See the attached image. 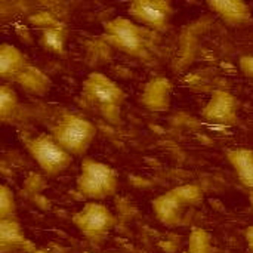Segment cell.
<instances>
[{
	"mask_svg": "<svg viewBox=\"0 0 253 253\" xmlns=\"http://www.w3.org/2000/svg\"><path fill=\"white\" fill-rule=\"evenodd\" d=\"M84 104L101 114L107 122L116 125L122 117V107L126 99L123 89L102 73H90L82 84Z\"/></svg>",
	"mask_w": 253,
	"mask_h": 253,
	"instance_id": "obj_1",
	"label": "cell"
},
{
	"mask_svg": "<svg viewBox=\"0 0 253 253\" xmlns=\"http://www.w3.org/2000/svg\"><path fill=\"white\" fill-rule=\"evenodd\" d=\"M119 188V173L110 165L84 157L80 163V173L76 179V191L92 202L113 197Z\"/></svg>",
	"mask_w": 253,
	"mask_h": 253,
	"instance_id": "obj_2",
	"label": "cell"
},
{
	"mask_svg": "<svg viewBox=\"0 0 253 253\" xmlns=\"http://www.w3.org/2000/svg\"><path fill=\"white\" fill-rule=\"evenodd\" d=\"M56 142L73 157H82L96 138V127L92 122L77 114H64L50 130Z\"/></svg>",
	"mask_w": 253,
	"mask_h": 253,
	"instance_id": "obj_3",
	"label": "cell"
},
{
	"mask_svg": "<svg viewBox=\"0 0 253 253\" xmlns=\"http://www.w3.org/2000/svg\"><path fill=\"white\" fill-rule=\"evenodd\" d=\"M203 202L200 187L187 184L172 188L170 191L153 200V211L157 219L168 227H178L182 222L187 208L197 206Z\"/></svg>",
	"mask_w": 253,
	"mask_h": 253,
	"instance_id": "obj_4",
	"label": "cell"
},
{
	"mask_svg": "<svg viewBox=\"0 0 253 253\" xmlns=\"http://www.w3.org/2000/svg\"><path fill=\"white\" fill-rule=\"evenodd\" d=\"M74 227L92 243L104 242L117 224L116 215L99 202H87L71 216Z\"/></svg>",
	"mask_w": 253,
	"mask_h": 253,
	"instance_id": "obj_5",
	"label": "cell"
},
{
	"mask_svg": "<svg viewBox=\"0 0 253 253\" xmlns=\"http://www.w3.org/2000/svg\"><path fill=\"white\" fill-rule=\"evenodd\" d=\"M25 147L46 176L64 173L73 163V156L65 151L50 133H40L28 139Z\"/></svg>",
	"mask_w": 253,
	"mask_h": 253,
	"instance_id": "obj_6",
	"label": "cell"
},
{
	"mask_svg": "<svg viewBox=\"0 0 253 253\" xmlns=\"http://www.w3.org/2000/svg\"><path fill=\"white\" fill-rule=\"evenodd\" d=\"M104 39L110 46L130 56H144L147 52L144 27L123 16L104 24Z\"/></svg>",
	"mask_w": 253,
	"mask_h": 253,
	"instance_id": "obj_7",
	"label": "cell"
},
{
	"mask_svg": "<svg viewBox=\"0 0 253 253\" xmlns=\"http://www.w3.org/2000/svg\"><path fill=\"white\" fill-rule=\"evenodd\" d=\"M130 18L141 27L153 31H166L173 15L172 3L168 0H135L129 4Z\"/></svg>",
	"mask_w": 253,
	"mask_h": 253,
	"instance_id": "obj_8",
	"label": "cell"
},
{
	"mask_svg": "<svg viewBox=\"0 0 253 253\" xmlns=\"http://www.w3.org/2000/svg\"><path fill=\"white\" fill-rule=\"evenodd\" d=\"M205 120L219 126H233L239 122V101L227 90H213L202 111Z\"/></svg>",
	"mask_w": 253,
	"mask_h": 253,
	"instance_id": "obj_9",
	"label": "cell"
},
{
	"mask_svg": "<svg viewBox=\"0 0 253 253\" xmlns=\"http://www.w3.org/2000/svg\"><path fill=\"white\" fill-rule=\"evenodd\" d=\"M36 249L16 219H0V253H33Z\"/></svg>",
	"mask_w": 253,
	"mask_h": 253,
	"instance_id": "obj_10",
	"label": "cell"
},
{
	"mask_svg": "<svg viewBox=\"0 0 253 253\" xmlns=\"http://www.w3.org/2000/svg\"><path fill=\"white\" fill-rule=\"evenodd\" d=\"M208 6L230 27H246L253 24L252 9L242 0H209Z\"/></svg>",
	"mask_w": 253,
	"mask_h": 253,
	"instance_id": "obj_11",
	"label": "cell"
},
{
	"mask_svg": "<svg viewBox=\"0 0 253 253\" xmlns=\"http://www.w3.org/2000/svg\"><path fill=\"white\" fill-rule=\"evenodd\" d=\"M30 65L27 56L13 44H0V77L4 83H15L22 71Z\"/></svg>",
	"mask_w": 253,
	"mask_h": 253,
	"instance_id": "obj_12",
	"label": "cell"
},
{
	"mask_svg": "<svg viewBox=\"0 0 253 253\" xmlns=\"http://www.w3.org/2000/svg\"><path fill=\"white\" fill-rule=\"evenodd\" d=\"M33 21L37 22V25L42 27V36H40V43L43 47L49 52L53 53H64L65 49V40H67V30L65 27L58 22L56 19L50 18L46 13H42L40 16L33 18Z\"/></svg>",
	"mask_w": 253,
	"mask_h": 253,
	"instance_id": "obj_13",
	"label": "cell"
},
{
	"mask_svg": "<svg viewBox=\"0 0 253 253\" xmlns=\"http://www.w3.org/2000/svg\"><path fill=\"white\" fill-rule=\"evenodd\" d=\"M225 157L236 172L240 184L249 191L253 190V151L249 148H231L225 151Z\"/></svg>",
	"mask_w": 253,
	"mask_h": 253,
	"instance_id": "obj_14",
	"label": "cell"
},
{
	"mask_svg": "<svg viewBox=\"0 0 253 253\" xmlns=\"http://www.w3.org/2000/svg\"><path fill=\"white\" fill-rule=\"evenodd\" d=\"M15 83L19 84L24 90L37 96H44L52 87L50 77H47V74H44L40 68L31 64L22 71V74L16 79Z\"/></svg>",
	"mask_w": 253,
	"mask_h": 253,
	"instance_id": "obj_15",
	"label": "cell"
},
{
	"mask_svg": "<svg viewBox=\"0 0 253 253\" xmlns=\"http://www.w3.org/2000/svg\"><path fill=\"white\" fill-rule=\"evenodd\" d=\"M170 82L168 79H154L150 82V84L145 89V93L153 95H144L142 101L147 105V108L154 111H165L169 108V93H170Z\"/></svg>",
	"mask_w": 253,
	"mask_h": 253,
	"instance_id": "obj_16",
	"label": "cell"
},
{
	"mask_svg": "<svg viewBox=\"0 0 253 253\" xmlns=\"http://www.w3.org/2000/svg\"><path fill=\"white\" fill-rule=\"evenodd\" d=\"M19 111V99L13 87L7 83L0 86V120L12 123Z\"/></svg>",
	"mask_w": 253,
	"mask_h": 253,
	"instance_id": "obj_17",
	"label": "cell"
},
{
	"mask_svg": "<svg viewBox=\"0 0 253 253\" xmlns=\"http://www.w3.org/2000/svg\"><path fill=\"white\" fill-rule=\"evenodd\" d=\"M16 203L12 190L7 185L0 187V219H15Z\"/></svg>",
	"mask_w": 253,
	"mask_h": 253,
	"instance_id": "obj_18",
	"label": "cell"
},
{
	"mask_svg": "<svg viewBox=\"0 0 253 253\" xmlns=\"http://www.w3.org/2000/svg\"><path fill=\"white\" fill-rule=\"evenodd\" d=\"M188 253H212L209 234L203 230H194L188 245Z\"/></svg>",
	"mask_w": 253,
	"mask_h": 253,
	"instance_id": "obj_19",
	"label": "cell"
},
{
	"mask_svg": "<svg viewBox=\"0 0 253 253\" xmlns=\"http://www.w3.org/2000/svg\"><path fill=\"white\" fill-rule=\"evenodd\" d=\"M239 65L246 77L253 79V55H243L239 61Z\"/></svg>",
	"mask_w": 253,
	"mask_h": 253,
	"instance_id": "obj_20",
	"label": "cell"
},
{
	"mask_svg": "<svg viewBox=\"0 0 253 253\" xmlns=\"http://www.w3.org/2000/svg\"><path fill=\"white\" fill-rule=\"evenodd\" d=\"M245 242H246V246H248V251L253 253V225L248 227L245 230Z\"/></svg>",
	"mask_w": 253,
	"mask_h": 253,
	"instance_id": "obj_21",
	"label": "cell"
},
{
	"mask_svg": "<svg viewBox=\"0 0 253 253\" xmlns=\"http://www.w3.org/2000/svg\"><path fill=\"white\" fill-rule=\"evenodd\" d=\"M249 203H251V206H252L253 209V190L252 191H249Z\"/></svg>",
	"mask_w": 253,
	"mask_h": 253,
	"instance_id": "obj_22",
	"label": "cell"
},
{
	"mask_svg": "<svg viewBox=\"0 0 253 253\" xmlns=\"http://www.w3.org/2000/svg\"><path fill=\"white\" fill-rule=\"evenodd\" d=\"M33 253H49V252H46V251H43V249H36Z\"/></svg>",
	"mask_w": 253,
	"mask_h": 253,
	"instance_id": "obj_23",
	"label": "cell"
}]
</instances>
